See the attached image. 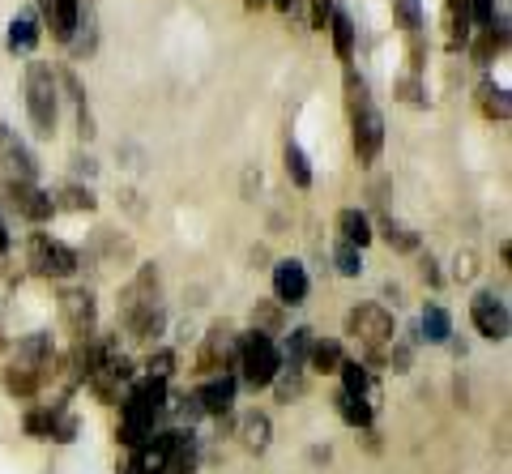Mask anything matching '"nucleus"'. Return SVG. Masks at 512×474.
<instances>
[{
	"mask_svg": "<svg viewBox=\"0 0 512 474\" xmlns=\"http://www.w3.org/2000/svg\"><path fill=\"white\" fill-rule=\"evenodd\" d=\"M167 385L163 381H141L124 393V406H120V445L124 449H137L158 432V423L167 415Z\"/></svg>",
	"mask_w": 512,
	"mask_h": 474,
	"instance_id": "1",
	"label": "nucleus"
},
{
	"mask_svg": "<svg viewBox=\"0 0 512 474\" xmlns=\"http://www.w3.org/2000/svg\"><path fill=\"white\" fill-rule=\"evenodd\" d=\"M235 381H244L248 389H274V376L282 372L278 359V342L265 329H248L235 342Z\"/></svg>",
	"mask_w": 512,
	"mask_h": 474,
	"instance_id": "2",
	"label": "nucleus"
},
{
	"mask_svg": "<svg viewBox=\"0 0 512 474\" xmlns=\"http://www.w3.org/2000/svg\"><path fill=\"white\" fill-rule=\"evenodd\" d=\"M26 116L35 124L39 137H52L56 133V120H60V73L43 60H30L26 69Z\"/></svg>",
	"mask_w": 512,
	"mask_h": 474,
	"instance_id": "3",
	"label": "nucleus"
},
{
	"mask_svg": "<svg viewBox=\"0 0 512 474\" xmlns=\"http://www.w3.org/2000/svg\"><path fill=\"white\" fill-rule=\"evenodd\" d=\"M346 338H355L367 355H380L384 346H393L397 338V321H393V312L384 308V304H355L346 312Z\"/></svg>",
	"mask_w": 512,
	"mask_h": 474,
	"instance_id": "4",
	"label": "nucleus"
},
{
	"mask_svg": "<svg viewBox=\"0 0 512 474\" xmlns=\"http://www.w3.org/2000/svg\"><path fill=\"white\" fill-rule=\"evenodd\" d=\"M26 261H30V270L43 274V278H73L77 274V252L69 244H60L52 240L47 231H35L30 235V244H26Z\"/></svg>",
	"mask_w": 512,
	"mask_h": 474,
	"instance_id": "5",
	"label": "nucleus"
},
{
	"mask_svg": "<svg viewBox=\"0 0 512 474\" xmlns=\"http://www.w3.org/2000/svg\"><path fill=\"white\" fill-rule=\"evenodd\" d=\"M60 325L69 329L73 342H90L94 329H99V308H94V295L82 287L60 291Z\"/></svg>",
	"mask_w": 512,
	"mask_h": 474,
	"instance_id": "6",
	"label": "nucleus"
},
{
	"mask_svg": "<svg viewBox=\"0 0 512 474\" xmlns=\"http://www.w3.org/2000/svg\"><path fill=\"white\" fill-rule=\"evenodd\" d=\"M235 342H239V334L227 321L210 325V334L201 338V351H197V372H205V376L235 372Z\"/></svg>",
	"mask_w": 512,
	"mask_h": 474,
	"instance_id": "7",
	"label": "nucleus"
},
{
	"mask_svg": "<svg viewBox=\"0 0 512 474\" xmlns=\"http://www.w3.org/2000/svg\"><path fill=\"white\" fill-rule=\"evenodd\" d=\"M0 176L18 180V184H35L39 180L35 154H30V146L9 129V124H0Z\"/></svg>",
	"mask_w": 512,
	"mask_h": 474,
	"instance_id": "8",
	"label": "nucleus"
},
{
	"mask_svg": "<svg viewBox=\"0 0 512 474\" xmlns=\"http://www.w3.org/2000/svg\"><path fill=\"white\" fill-rule=\"evenodd\" d=\"M120 321H124V334L141 342V346H150L154 338H163V329H167V308H163V299H146V304H133V308H120Z\"/></svg>",
	"mask_w": 512,
	"mask_h": 474,
	"instance_id": "9",
	"label": "nucleus"
},
{
	"mask_svg": "<svg viewBox=\"0 0 512 474\" xmlns=\"http://www.w3.org/2000/svg\"><path fill=\"white\" fill-rule=\"evenodd\" d=\"M26 432L39 436V440H56V445H69V440H77V419L64 410V402L56 406H35L26 415Z\"/></svg>",
	"mask_w": 512,
	"mask_h": 474,
	"instance_id": "10",
	"label": "nucleus"
},
{
	"mask_svg": "<svg viewBox=\"0 0 512 474\" xmlns=\"http://www.w3.org/2000/svg\"><path fill=\"white\" fill-rule=\"evenodd\" d=\"M9 363H18V368H26V372H35V376H43V381H52L56 376V342H52V334H26L18 346H13V359Z\"/></svg>",
	"mask_w": 512,
	"mask_h": 474,
	"instance_id": "11",
	"label": "nucleus"
},
{
	"mask_svg": "<svg viewBox=\"0 0 512 474\" xmlns=\"http://www.w3.org/2000/svg\"><path fill=\"white\" fill-rule=\"evenodd\" d=\"M470 321H474V329H478V334H483L487 342H504V338H508V329H512L508 304H504L500 295H491V291L474 295V304H470Z\"/></svg>",
	"mask_w": 512,
	"mask_h": 474,
	"instance_id": "12",
	"label": "nucleus"
},
{
	"mask_svg": "<svg viewBox=\"0 0 512 474\" xmlns=\"http://www.w3.org/2000/svg\"><path fill=\"white\" fill-rule=\"evenodd\" d=\"M350 141H355L359 163H376V154L384 150V116L376 107H359V112L350 116Z\"/></svg>",
	"mask_w": 512,
	"mask_h": 474,
	"instance_id": "13",
	"label": "nucleus"
},
{
	"mask_svg": "<svg viewBox=\"0 0 512 474\" xmlns=\"http://www.w3.org/2000/svg\"><path fill=\"white\" fill-rule=\"evenodd\" d=\"M5 201L18 210L22 218H30V223H47V218L56 214V205H52V193H43L39 184H18V180H5Z\"/></svg>",
	"mask_w": 512,
	"mask_h": 474,
	"instance_id": "14",
	"label": "nucleus"
},
{
	"mask_svg": "<svg viewBox=\"0 0 512 474\" xmlns=\"http://www.w3.org/2000/svg\"><path fill=\"white\" fill-rule=\"evenodd\" d=\"M43 26L52 30V39L69 47L77 39V26H82V0H39Z\"/></svg>",
	"mask_w": 512,
	"mask_h": 474,
	"instance_id": "15",
	"label": "nucleus"
},
{
	"mask_svg": "<svg viewBox=\"0 0 512 474\" xmlns=\"http://www.w3.org/2000/svg\"><path fill=\"white\" fill-rule=\"evenodd\" d=\"M312 291V282H308V270H303L299 261H278L274 265V295H278V304H303Z\"/></svg>",
	"mask_w": 512,
	"mask_h": 474,
	"instance_id": "16",
	"label": "nucleus"
},
{
	"mask_svg": "<svg viewBox=\"0 0 512 474\" xmlns=\"http://www.w3.org/2000/svg\"><path fill=\"white\" fill-rule=\"evenodd\" d=\"M235 389L239 381L231 372H222V376H210L201 389H197V402H201V415H231V406H235Z\"/></svg>",
	"mask_w": 512,
	"mask_h": 474,
	"instance_id": "17",
	"label": "nucleus"
},
{
	"mask_svg": "<svg viewBox=\"0 0 512 474\" xmlns=\"http://www.w3.org/2000/svg\"><path fill=\"white\" fill-rule=\"evenodd\" d=\"M338 376H342V393H350V398H359V402L372 406V398H376V381H372V368H367V363H359V359H342Z\"/></svg>",
	"mask_w": 512,
	"mask_h": 474,
	"instance_id": "18",
	"label": "nucleus"
},
{
	"mask_svg": "<svg viewBox=\"0 0 512 474\" xmlns=\"http://www.w3.org/2000/svg\"><path fill=\"white\" fill-rule=\"evenodd\" d=\"M312 329L308 325H299L286 334V342L278 346V359H282V372H303L308 368V351H312Z\"/></svg>",
	"mask_w": 512,
	"mask_h": 474,
	"instance_id": "19",
	"label": "nucleus"
},
{
	"mask_svg": "<svg viewBox=\"0 0 512 474\" xmlns=\"http://www.w3.org/2000/svg\"><path fill=\"white\" fill-rule=\"evenodd\" d=\"M338 240L363 252L367 244L376 240V235H372V218H367L363 210H342V214H338Z\"/></svg>",
	"mask_w": 512,
	"mask_h": 474,
	"instance_id": "20",
	"label": "nucleus"
},
{
	"mask_svg": "<svg viewBox=\"0 0 512 474\" xmlns=\"http://www.w3.org/2000/svg\"><path fill=\"white\" fill-rule=\"evenodd\" d=\"M419 338L431 342V346H444L448 338H453V316H448V308L427 304L419 312Z\"/></svg>",
	"mask_w": 512,
	"mask_h": 474,
	"instance_id": "21",
	"label": "nucleus"
},
{
	"mask_svg": "<svg viewBox=\"0 0 512 474\" xmlns=\"http://www.w3.org/2000/svg\"><path fill=\"white\" fill-rule=\"evenodd\" d=\"M9 52H35L39 47V13L35 9H26V13H18V18L9 22Z\"/></svg>",
	"mask_w": 512,
	"mask_h": 474,
	"instance_id": "22",
	"label": "nucleus"
},
{
	"mask_svg": "<svg viewBox=\"0 0 512 474\" xmlns=\"http://www.w3.org/2000/svg\"><path fill=\"white\" fill-rule=\"evenodd\" d=\"M239 440H244V449L252 453H265L269 449V440H274V423H269V415H244L239 419Z\"/></svg>",
	"mask_w": 512,
	"mask_h": 474,
	"instance_id": "23",
	"label": "nucleus"
},
{
	"mask_svg": "<svg viewBox=\"0 0 512 474\" xmlns=\"http://www.w3.org/2000/svg\"><path fill=\"white\" fill-rule=\"evenodd\" d=\"M329 30H333V52H338L342 65H350V60H355V22H350V13L333 9Z\"/></svg>",
	"mask_w": 512,
	"mask_h": 474,
	"instance_id": "24",
	"label": "nucleus"
},
{
	"mask_svg": "<svg viewBox=\"0 0 512 474\" xmlns=\"http://www.w3.org/2000/svg\"><path fill=\"white\" fill-rule=\"evenodd\" d=\"M478 107H483V116H491V120H508L512 116V103H508V86H500V82H487L478 86Z\"/></svg>",
	"mask_w": 512,
	"mask_h": 474,
	"instance_id": "25",
	"label": "nucleus"
},
{
	"mask_svg": "<svg viewBox=\"0 0 512 474\" xmlns=\"http://www.w3.org/2000/svg\"><path fill=\"white\" fill-rule=\"evenodd\" d=\"M342 346L338 338H312V351H308V368L312 372H338L342 368Z\"/></svg>",
	"mask_w": 512,
	"mask_h": 474,
	"instance_id": "26",
	"label": "nucleus"
},
{
	"mask_svg": "<svg viewBox=\"0 0 512 474\" xmlns=\"http://www.w3.org/2000/svg\"><path fill=\"white\" fill-rule=\"evenodd\" d=\"M167 474H197V436H192V428L175 436V449H171Z\"/></svg>",
	"mask_w": 512,
	"mask_h": 474,
	"instance_id": "27",
	"label": "nucleus"
},
{
	"mask_svg": "<svg viewBox=\"0 0 512 474\" xmlns=\"http://www.w3.org/2000/svg\"><path fill=\"white\" fill-rule=\"evenodd\" d=\"M286 176H291L295 188H312V158L303 154L295 137H286Z\"/></svg>",
	"mask_w": 512,
	"mask_h": 474,
	"instance_id": "28",
	"label": "nucleus"
},
{
	"mask_svg": "<svg viewBox=\"0 0 512 474\" xmlns=\"http://www.w3.org/2000/svg\"><path fill=\"white\" fill-rule=\"evenodd\" d=\"M52 205H60V210H73V214H90L94 210V193L90 188H82V184H60L56 193H52Z\"/></svg>",
	"mask_w": 512,
	"mask_h": 474,
	"instance_id": "29",
	"label": "nucleus"
},
{
	"mask_svg": "<svg viewBox=\"0 0 512 474\" xmlns=\"http://www.w3.org/2000/svg\"><path fill=\"white\" fill-rule=\"evenodd\" d=\"M338 415H342V423H350V428H372V406L350 398V393H338Z\"/></svg>",
	"mask_w": 512,
	"mask_h": 474,
	"instance_id": "30",
	"label": "nucleus"
},
{
	"mask_svg": "<svg viewBox=\"0 0 512 474\" xmlns=\"http://www.w3.org/2000/svg\"><path fill=\"white\" fill-rule=\"evenodd\" d=\"M333 270H338L342 278H359L363 274V252L338 240V244H333Z\"/></svg>",
	"mask_w": 512,
	"mask_h": 474,
	"instance_id": "31",
	"label": "nucleus"
},
{
	"mask_svg": "<svg viewBox=\"0 0 512 474\" xmlns=\"http://www.w3.org/2000/svg\"><path fill=\"white\" fill-rule=\"evenodd\" d=\"M171 372H175V351L171 346H158V351L146 359V381H171Z\"/></svg>",
	"mask_w": 512,
	"mask_h": 474,
	"instance_id": "32",
	"label": "nucleus"
},
{
	"mask_svg": "<svg viewBox=\"0 0 512 474\" xmlns=\"http://www.w3.org/2000/svg\"><path fill=\"white\" fill-rule=\"evenodd\" d=\"M384 240H389L397 252H419V235L406 231L402 223H393V218H384Z\"/></svg>",
	"mask_w": 512,
	"mask_h": 474,
	"instance_id": "33",
	"label": "nucleus"
},
{
	"mask_svg": "<svg viewBox=\"0 0 512 474\" xmlns=\"http://www.w3.org/2000/svg\"><path fill=\"white\" fill-rule=\"evenodd\" d=\"M346 107H350V116H355L359 107H372V99H367V82L355 69H346Z\"/></svg>",
	"mask_w": 512,
	"mask_h": 474,
	"instance_id": "34",
	"label": "nucleus"
},
{
	"mask_svg": "<svg viewBox=\"0 0 512 474\" xmlns=\"http://www.w3.org/2000/svg\"><path fill=\"white\" fill-rule=\"evenodd\" d=\"M397 18H402V22H406V30H410V35H423V26H427V18H423L419 0H397Z\"/></svg>",
	"mask_w": 512,
	"mask_h": 474,
	"instance_id": "35",
	"label": "nucleus"
},
{
	"mask_svg": "<svg viewBox=\"0 0 512 474\" xmlns=\"http://www.w3.org/2000/svg\"><path fill=\"white\" fill-rule=\"evenodd\" d=\"M470 5V18L478 22V26H487L491 18H495V0H466Z\"/></svg>",
	"mask_w": 512,
	"mask_h": 474,
	"instance_id": "36",
	"label": "nucleus"
},
{
	"mask_svg": "<svg viewBox=\"0 0 512 474\" xmlns=\"http://www.w3.org/2000/svg\"><path fill=\"white\" fill-rule=\"evenodd\" d=\"M423 278L431 282V287H440V274H436V261L431 257H423Z\"/></svg>",
	"mask_w": 512,
	"mask_h": 474,
	"instance_id": "37",
	"label": "nucleus"
},
{
	"mask_svg": "<svg viewBox=\"0 0 512 474\" xmlns=\"http://www.w3.org/2000/svg\"><path fill=\"white\" fill-rule=\"evenodd\" d=\"M474 274V257L466 252V257H457V278H470Z\"/></svg>",
	"mask_w": 512,
	"mask_h": 474,
	"instance_id": "38",
	"label": "nucleus"
},
{
	"mask_svg": "<svg viewBox=\"0 0 512 474\" xmlns=\"http://www.w3.org/2000/svg\"><path fill=\"white\" fill-rule=\"evenodd\" d=\"M13 248V240H9V227H5V214H0V257Z\"/></svg>",
	"mask_w": 512,
	"mask_h": 474,
	"instance_id": "39",
	"label": "nucleus"
},
{
	"mask_svg": "<svg viewBox=\"0 0 512 474\" xmlns=\"http://www.w3.org/2000/svg\"><path fill=\"white\" fill-rule=\"evenodd\" d=\"M244 5H248V9H261V5H269V0H244Z\"/></svg>",
	"mask_w": 512,
	"mask_h": 474,
	"instance_id": "40",
	"label": "nucleus"
},
{
	"mask_svg": "<svg viewBox=\"0 0 512 474\" xmlns=\"http://www.w3.org/2000/svg\"><path fill=\"white\" fill-rule=\"evenodd\" d=\"M5 346H9V342H5V334H0V351H5Z\"/></svg>",
	"mask_w": 512,
	"mask_h": 474,
	"instance_id": "41",
	"label": "nucleus"
}]
</instances>
